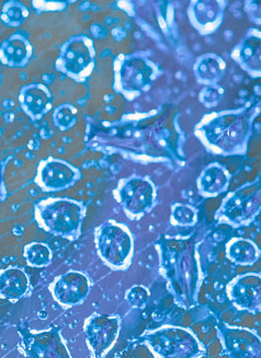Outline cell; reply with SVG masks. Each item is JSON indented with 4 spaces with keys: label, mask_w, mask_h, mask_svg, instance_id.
Returning <instances> with one entry per match:
<instances>
[{
    "label": "cell",
    "mask_w": 261,
    "mask_h": 358,
    "mask_svg": "<svg viewBox=\"0 0 261 358\" xmlns=\"http://www.w3.org/2000/svg\"><path fill=\"white\" fill-rule=\"evenodd\" d=\"M121 330L119 315L92 313L85 321L84 331L87 344L94 358H104L117 343Z\"/></svg>",
    "instance_id": "30bf717a"
},
{
    "label": "cell",
    "mask_w": 261,
    "mask_h": 358,
    "mask_svg": "<svg viewBox=\"0 0 261 358\" xmlns=\"http://www.w3.org/2000/svg\"><path fill=\"white\" fill-rule=\"evenodd\" d=\"M29 15L30 11L26 5H23L20 1L11 0L3 5V10L0 13V20L7 27L19 28L26 22Z\"/></svg>",
    "instance_id": "cb8c5ba5"
},
{
    "label": "cell",
    "mask_w": 261,
    "mask_h": 358,
    "mask_svg": "<svg viewBox=\"0 0 261 358\" xmlns=\"http://www.w3.org/2000/svg\"><path fill=\"white\" fill-rule=\"evenodd\" d=\"M150 293L148 288L144 286H133L127 290L125 294V299L129 307L136 308V309H142L146 307L148 301H150Z\"/></svg>",
    "instance_id": "83f0119b"
},
{
    "label": "cell",
    "mask_w": 261,
    "mask_h": 358,
    "mask_svg": "<svg viewBox=\"0 0 261 358\" xmlns=\"http://www.w3.org/2000/svg\"><path fill=\"white\" fill-rule=\"evenodd\" d=\"M210 99V103H209V106H216L220 101V94H218V91H216V89H206V91L203 92L202 96L200 94V100H206V99Z\"/></svg>",
    "instance_id": "f546056e"
},
{
    "label": "cell",
    "mask_w": 261,
    "mask_h": 358,
    "mask_svg": "<svg viewBox=\"0 0 261 358\" xmlns=\"http://www.w3.org/2000/svg\"><path fill=\"white\" fill-rule=\"evenodd\" d=\"M157 76V67L148 57L127 55L118 58L114 88L127 100H135L150 89Z\"/></svg>",
    "instance_id": "8992f818"
},
{
    "label": "cell",
    "mask_w": 261,
    "mask_h": 358,
    "mask_svg": "<svg viewBox=\"0 0 261 358\" xmlns=\"http://www.w3.org/2000/svg\"><path fill=\"white\" fill-rule=\"evenodd\" d=\"M233 58L253 77H261V31L251 30L234 48Z\"/></svg>",
    "instance_id": "e0dca14e"
},
{
    "label": "cell",
    "mask_w": 261,
    "mask_h": 358,
    "mask_svg": "<svg viewBox=\"0 0 261 358\" xmlns=\"http://www.w3.org/2000/svg\"><path fill=\"white\" fill-rule=\"evenodd\" d=\"M201 137L220 154H234L245 147L246 121L237 114L222 113L200 124Z\"/></svg>",
    "instance_id": "5b68a950"
},
{
    "label": "cell",
    "mask_w": 261,
    "mask_h": 358,
    "mask_svg": "<svg viewBox=\"0 0 261 358\" xmlns=\"http://www.w3.org/2000/svg\"><path fill=\"white\" fill-rule=\"evenodd\" d=\"M52 119L56 129L61 131H69L78 121V110L71 103L61 104L54 109Z\"/></svg>",
    "instance_id": "484cf974"
},
{
    "label": "cell",
    "mask_w": 261,
    "mask_h": 358,
    "mask_svg": "<svg viewBox=\"0 0 261 358\" xmlns=\"http://www.w3.org/2000/svg\"><path fill=\"white\" fill-rule=\"evenodd\" d=\"M216 329L228 358H261V338L255 331L224 323Z\"/></svg>",
    "instance_id": "7c38bea8"
},
{
    "label": "cell",
    "mask_w": 261,
    "mask_h": 358,
    "mask_svg": "<svg viewBox=\"0 0 261 358\" xmlns=\"http://www.w3.org/2000/svg\"><path fill=\"white\" fill-rule=\"evenodd\" d=\"M261 210V183L241 187L225 197L216 218L222 224L239 228L254 222Z\"/></svg>",
    "instance_id": "9c48e42d"
},
{
    "label": "cell",
    "mask_w": 261,
    "mask_h": 358,
    "mask_svg": "<svg viewBox=\"0 0 261 358\" xmlns=\"http://www.w3.org/2000/svg\"><path fill=\"white\" fill-rule=\"evenodd\" d=\"M96 65V50L92 38L86 36H74L59 48L55 62L56 71L76 83H84Z\"/></svg>",
    "instance_id": "52a82bcc"
},
{
    "label": "cell",
    "mask_w": 261,
    "mask_h": 358,
    "mask_svg": "<svg viewBox=\"0 0 261 358\" xmlns=\"http://www.w3.org/2000/svg\"><path fill=\"white\" fill-rule=\"evenodd\" d=\"M246 11L251 21L261 24V1H248Z\"/></svg>",
    "instance_id": "f1b7e54d"
},
{
    "label": "cell",
    "mask_w": 261,
    "mask_h": 358,
    "mask_svg": "<svg viewBox=\"0 0 261 358\" xmlns=\"http://www.w3.org/2000/svg\"><path fill=\"white\" fill-rule=\"evenodd\" d=\"M230 185V173L225 166L212 164L201 172L198 179L199 193L203 197H216L227 189Z\"/></svg>",
    "instance_id": "d6986e66"
},
{
    "label": "cell",
    "mask_w": 261,
    "mask_h": 358,
    "mask_svg": "<svg viewBox=\"0 0 261 358\" xmlns=\"http://www.w3.org/2000/svg\"><path fill=\"white\" fill-rule=\"evenodd\" d=\"M24 257L27 263L34 268H45L51 264L53 252L45 243H29L24 247Z\"/></svg>",
    "instance_id": "d4e9b609"
},
{
    "label": "cell",
    "mask_w": 261,
    "mask_h": 358,
    "mask_svg": "<svg viewBox=\"0 0 261 358\" xmlns=\"http://www.w3.org/2000/svg\"><path fill=\"white\" fill-rule=\"evenodd\" d=\"M224 69L225 65L222 58L213 54H206V56L199 58L195 63V76L199 83L212 86L222 78Z\"/></svg>",
    "instance_id": "603a6c76"
},
{
    "label": "cell",
    "mask_w": 261,
    "mask_h": 358,
    "mask_svg": "<svg viewBox=\"0 0 261 358\" xmlns=\"http://www.w3.org/2000/svg\"><path fill=\"white\" fill-rule=\"evenodd\" d=\"M80 178V170L69 162L48 158L38 164L34 183L43 192H61L74 187Z\"/></svg>",
    "instance_id": "8fae6325"
},
{
    "label": "cell",
    "mask_w": 261,
    "mask_h": 358,
    "mask_svg": "<svg viewBox=\"0 0 261 358\" xmlns=\"http://www.w3.org/2000/svg\"><path fill=\"white\" fill-rule=\"evenodd\" d=\"M228 260L239 265H253L260 259L261 251L258 245L245 238H233L225 248Z\"/></svg>",
    "instance_id": "7402d4cb"
},
{
    "label": "cell",
    "mask_w": 261,
    "mask_h": 358,
    "mask_svg": "<svg viewBox=\"0 0 261 358\" xmlns=\"http://www.w3.org/2000/svg\"><path fill=\"white\" fill-rule=\"evenodd\" d=\"M21 109L32 121H38L51 111L53 96L43 83H30L21 88L19 92Z\"/></svg>",
    "instance_id": "2e32d148"
},
{
    "label": "cell",
    "mask_w": 261,
    "mask_h": 358,
    "mask_svg": "<svg viewBox=\"0 0 261 358\" xmlns=\"http://www.w3.org/2000/svg\"><path fill=\"white\" fill-rule=\"evenodd\" d=\"M92 289V282L84 273L69 271L57 276L50 285L52 295L63 307H74L86 301Z\"/></svg>",
    "instance_id": "5bb4252c"
},
{
    "label": "cell",
    "mask_w": 261,
    "mask_h": 358,
    "mask_svg": "<svg viewBox=\"0 0 261 358\" xmlns=\"http://www.w3.org/2000/svg\"><path fill=\"white\" fill-rule=\"evenodd\" d=\"M191 23L200 32H212L221 22L222 10L216 1H195L190 6Z\"/></svg>",
    "instance_id": "44dd1931"
},
{
    "label": "cell",
    "mask_w": 261,
    "mask_h": 358,
    "mask_svg": "<svg viewBox=\"0 0 261 358\" xmlns=\"http://www.w3.org/2000/svg\"><path fill=\"white\" fill-rule=\"evenodd\" d=\"M114 197L127 217L136 220L154 208L157 189L150 178L133 176L119 182L114 189Z\"/></svg>",
    "instance_id": "ba28073f"
},
{
    "label": "cell",
    "mask_w": 261,
    "mask_h": 358,
    "mask_svg": "<svg viewBox=\"0 0 261 358\" xmlns=\"http://www.w3.org/2000/svg\"><path fill=\"white\" fill-rule=\"evenodd\" d=\"M160 272L179 307L190 309L198 303L203 270L198 250L183 241L160 245Z\"/></svg>",
    "instance_id": "6da1fadb"
},
{
    "label": "cell",
    "mask_w": 261,
    "mask_h": 358,
    "mask_svg": "<svg viewBox=\"0 0 261 358\" xmlns=\"http://www.w3.org/2000/svg\"><path fill=\"white\" fill-rule=\"evenodd\" d=\"M226 295L232 305L241 311H261V274L247 273L228 282Z\"/></svg>",
    "instance_id": "4fadbf2b"
},
{
    "label": "cell",
    "mask_w": 261,
    "mask_h": 358,
    "mask_svg": "<svg viewBox=\"0 0 261 358\" xmlns=\"http://www.w3.org/2000/svg\"><path fill=\"white\" fill-rule=\"evenodd\" d=\"M38 226L56 237L78 239L86 216V207L76 199L48 197L34 207Z\"/></svg>",
    "instance_id": "7a4b0ae2"
},
{
    "label": "cell",
    "mask_w": 261,
    "mask_h": 358,
    "mask_svg": "<svg viewBox=\"0 0 261 358\" xmlns=\"http://www.w3.org/2000/svg\"><path fill=\"white\" fill-rule=\"evenodd\" d=\"M144 343L157 358H200L206 348L195 333L181 327L165 326L144 334Z\"/></svg>",
    "instance_id": "277c9868"
},
{
    "label": "cell",
    "mask_w": 261,
    "mask_h": 358,
    "mask_svg": "<svg viewBox=\"0 0 261 358\" xmlns=\"http://www.w3.org/2000/svg\"><path fill=\"white\" fill-rule=\"evenodd\" d=\"M34 48L28 38L15 33L0 45V63L11 69H22L28 65Z\"/></svg>",
    "instance_id": "ac0fdd59"
},
{
    "label": "cell",
    "mask_w": 261,
    "mask_h": 358,
    "mask_svg": "<svg viewBox=\"0 0 261 358\" xmlns=\"http://www.w3.org/2000/svg\"><path fill=\"white\" fill-rule=\"evenodd\" d=\"M21 343L28 358H71L63 338L53 329L28 332Z\"/></svg>",
    "instance_id": "9a60e30c"
},
{
    "label": "cell",
    "mask_w": 261,
    "mask_h": 358,
    "mask_svg": "<svg viewBox=\"0 0 261 358\" xmlns=\"http://www.w3.org/2000/svg\"><path fill=\"white\" fill-rule=\"evenodd\" d=\"M30 280L24 271L8 268L0 271V297L19 301L29 293Z\"/></svg>",
    "instance_id": "ffe728a7"
},
{
    "label": "cell",
    "mask_w": 261,
    "mask_h": 358,
    "mask_svg": "<svg viewBox=\"0 0 261 358\" xmlns=\"http://www.w3.org/2000/svg\"><path fill=\"white\" fill-rule=\"evenodd\" d=\"M94 243L100 259L110 268L127 271L134 255V239L125 224L108 220L94 230Z\"/></svg>",
    "instance_id": "3957f363"
},
{
    "label": "cell",
    "mask_w": 261,
    "mask_h": 358,
    "mask_svg": "<svg viewBox=\"0 0 261 358\" xmlns=\"http://www.w3.org/2000/svg\"><path fill=\"white\" fill-rule=\"evenodd\" d=\"M170 220L178 227H192L198 222V212L190 205L175 204L171 207Z\"/></svg>",
    "instance_id": "4316f807"
}]
</instances>
